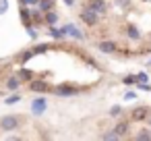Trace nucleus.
<instances>
[{
  "mask_svg": "<svg viewBox=\"0 0 151 141\" xmlns=\"http://www.w3.org/2000/svg\"><path fill=\"white\" fill-rule=\"evenodd\" d=\"M54 95H58V98H73V95H79V87L77 85H70V83H60V85H56L54 89Z\"/></svg>",
  "mask_w": 151,
  "mask_h": 141,
  "instance_id": "obj_1",
  "label": "nucleus"
},
{
  "mask_svg": "<svg viewBox=\"0 0 151 141\" xmlns=\"http://www.w3.org/2000/svg\"><path fill=\"white\" fill-rule=\"evenodd\" d=\"M19 127H21V118L15 116V114H9V116H2V118H0V131H4V133L17 131Z\"/></svg>",
  "mask_w": 151,
  "mask_h": 141,
  "instance_id": "obj_2",
  "label": "nucleus"
},
{
  "mask_svg": "<svg viewBox=\"0 0 151 141\" xmlns=\"http://www.w3.org/2000/svg\"><path fill=\"white\" fill-rule=\"evenodd\" d=\"M79 17H81V21L85 23V25H89V27H93V25H97V19H99V13H95L91 7H85L81 13H79Z\"/></svg>",
  "mask_w": 151,
  "mask_h": 141,
  "instance_id": "obj_3",
  "label": "nucleus"
},
{
  "mask_svg": "<svg viewBox=\"0 0 151 141\" xmlns=\"http://www.w3.org/2000/svg\"><path fill=\"white\" fill-rule=\"evenodd\" d=\"M29 89L35 91V93H48V91H52L54 87H52L48 81H44V79H31V81H29Z\"/></svg>",
  "mask_w": 151,
  "mask_h": 141,
  "instance_id": "obj_4",
  "label": "nucleus"
},
{
  "mask_svg": "<svg viewBox=\"0 0 151 141\" xmlns=\"http://www.w3.org/2000/svg\"><path fill=\"white\" fill-rule=\"evenodd\" d=\"M46 110H48V100H46V98L37 95L35 100H31V114H35V116H42Z\"/></svg>",
  "mask_w": 151,
  "mask_h": 141,
  "instance_id": "obj_5",
  "label": "nucleus"
},
{
  "mask_svg": "<svg viewBox=\"0 0 151 141\" xmlns=\"http://www.w3.org/2000/svg\"><path fill=\"white\" fill-rule=\"evenodd\" d=\"M62 29H64V33H66V35H70V38H73V40H77V42H83V40H85V33H83L77 25H73V23H64V25H62Z\"/></svg>",
  "mask_w": 151,
  "mask_h": 141,
  "instance_id": "obj_6",
  "label": "nucleus"
},
{
  "mask_svg": "<svg viewBox=\"0 0 151 141\" xmlns=\"http://www.w3.org/2000/svg\"><path fill=\"white\" fill-rule=\"evenodd\" d=\"M130 118L132 120H147V118H151V106H137L130 112Z\"/></svg>",
  "mask_w": 151,
  "mask_h": 141,
  "instance_id": "obj_7",
  "label": "nucleus"
},
{
  "mask_svg": "<svg viewBox=\"0 0 151 141\" xmlns=\"http://www.w3.org/2000/svg\"><path fill=\"white\" fill-rule=\"evenodd\" d=\"M87 7H91L95 13H99V15H106V11H108V4H106V0H87Z\"/></svg>",
  "mask_w": 151,
  "mask_h": 141,
  "instance_id": "obj_8",
  "label": "nucleus"
},
{
  "mask_svg": "<svg viewBox=\"0 0 151 141\" xmlns=\"http://www.w3.org/2000/svg\"><path fill=\"white\" fill-rule=\"evenodd\" d=\"M21 23L27 27V25H31L33 23V19H31V7H27V4H21Z\"/></svg>",
  "mask_w": 151,
  "mask_h": 141,
  "instance_id": "obj_9",
  "label": "nucleus"
},
{
  "mask_svg": "<svg viewBox=\"0 0 151 141\" xmlns=\"http://www.w3.org/2000/svg\"><path fill=\"white\" fill-rule=\"evenodd\" d=\"M97 50L104 52V54H114V52L118 50V46H116L114 42H99V44H97Z\"/></svg>",
  "mask_w": 151,
  "mask_h": 141,
  "instance_id": "obj_10",
  "label": "nucleus"
},
{
  "mask_svg": "<svg viewBox=\"0 0 151 141\" xmlns=\"http://www.w3.org/2000/svg\"><path fill=\"white\" fill-rule=\"evenodd\" d=\"M33 56H35V50H33V48L23 50V52H19V54H17V62H19V64H25V62H29Z\"/></svg>",
  "mask_w": 151,
  "mask_h": 141,
  "instance_id": "obj_11",
  "label": "nucleus"
},
{
  "mask_svg": "<svg viewBox=\"0 0 151 141\" xmlns=\"http://www.w3.org/2000/svg\"><path fill=\"white\" fill-rule=\"evenodd\" d=\"M48 35H52L54 40H64L66 38L64 29L62 27H56V25H48Z\"/></svg>",
  "mask_w": 151,
  "mask_h": 141,
  "instance_id": "obj_12",
  "label": "nucleus"
},
{
  "mask_svg": "<svg viewBox=\"0 0 151 141\" xmlns=\"http://www.w3.org/2000/svg\"><path fill=\"white\" fill-rule=\"evenodd\" d=\"M21 77L19 75H15V77H9V81H6V89H11V91H17L19 87H21Z\"/></svg>",
  "mask_w": 151,
  "mask_h": 141,
  "instance_id": "obj_13",
  "label": "nucleus"
},
{
  "mask_svg": "<svg viewBox=\"0 0 151 141\" xmlns=\"http://www.w3.org/2000/svg\"><path fill=\"white\" fill-rule=\"evenodd\" d=\"M128 127H130V122H128V120H122V122H118V124L114 127V131H116L120 137H126V135H128Z\"/></svg>",
  "mask_w": 151,
  "mask_h": 141,
  "instance_id": "obj_14",
  "label": "nucleus"
},
{
  "mask_svg": "<svg viewBox=\"0 0 151 141\" xmlns=\"http://www.w3.org/2000/svg\"><path fill=\"white\" fill-rule=\"evenodd\" d=\"M126 35H128L132 42H139V40H141V31H139L134 25H128V27H126Z\"/></svg>",
  "mask_w": 151,
  "mask_h": 141,
  "instance_id": "obj_15",
  "label": "nucleus"
},
{
  "mask_svg": "<svg viewBox=\"0 0 151 141\" xmlns=\"http://www.w3.org/2000/svg\"><path fill=\"white\" fill-rule=\"evenodd\" d=\"M17 75H19L23 81H31V79H35V73H33V71H29V69H19V71H17Z\"/></svg>",
  "mask_w": 151,
  "mask_h": 141,
  "instance_id": "obj_16",
  "label": "nucleus"
},
{
  "mask_svg": "<svg viewBox=\"0 0 151 141\" xmlns=\"http://www.w3.org/2000/svg\"><path fill=\"white\" fill-rule=\"evenodd\" d=\"M44 23H46V25H56V23H58V13H56V11H48Z\"/></svg>",
  "mask_w": 151,
  "mask_h": 141,
  "instance_id": "obj_17",
  "label": "nucleus"
},
{
  "mask_svg": "<svg viewBox=\"0 0 151 141\" xmlns=\"http://www.w3.org/2000/svg\"><path fill=\"white\" fill-rule=\"evenodd\" d=\"M44 13H48V11H54V0H40V4H37Z\"/></svg>",
  "mask_w": 151,
  "mask_h": 141,
  "instance_id": "obj_18",
  "label": "nucleus"
},
{
  "mask_svg": "<svg viewBox=\"0 0 151 141\" xmlns=\"http://www.w3.org/2000/svg\"><path fill=\"white\" fill-rule=\"evenodd\" d=\"M122 83H124V85H137V83H139V77H137V75H126V77L122 79Z\"/></svg>",
  "mask_w": 151,
  "mask_h": 141,
  "instance_id": "obj_19",
  "label": "nucleus"
},
{
  "mask_svg": "<svg viewBox=\"0 0 151 141\" xmlns=\"http://www.w3.org/2000/svg\"><path fill=\"white\" fill-rule=\"evenodd\" d=\"M19 102H21V95H19L17 91H15V95H9V98L4 100V104H6V106H13V104H19Z\"/></svg>",
  "mask_w": 151,
  "mask_h": 141,
  "instance_id": "obj_20",
  "label": "nucleus"
},
{
  "mask_svg": "<svg viewBox=\"0 0 151 141\" xmlns=\"http://www.w3.org/2000/svg\"><path fill=\"white\" fill-rule=\"evenodd\" d=\"M118 137H120V135H118L116 131H108V133H101V139H106V141H112V139L116 141Z\"/></svg>",
  "mask_w": 151,
  "mask_h": 141,
  "instance_id": "obj_21",
  "label": "nucleus"
},
{
  "mask_svg": "<svg viewBox=\"0 0 151 141\" xmlns=\"http://www.w3.org/2000/svg\"><path fill=\"white\" fill-rule=\"evenodd\" d=\"M25 29H27V35H29L31 40H37V31H35V25H33V23H31V25H27Z\"/></svg>",
  "mask_w": 151,
  "mask_h": 141,
  "instance_id": "obj_22",
  "label": "nucleus"
},
{
  "mask_svg": "<svg viewBox=\"0 0 151 141\" xmlns=\"http://www.w3.org/2000/svg\"><path fill=\"white\" fill-rule=\"evenodd\" d=\"M137 139H141V141H143V139H151V131H149V129L139 131V133H137Z\"/></svg>",
  "mask_w": 151,
  "mask_h": 141,
  "instance_id": "obj_23",
  "label": "nucleus"
},
{
  "mask_svg": "<svg viewBox=\"0 0 151 141\" xmlns=\"http://www.w3.org/2000/svg\"><path fill=\"white\" fill-rule=\"evenodd\" d=\"M134 98H137V91H132V89H128V91L122 95V100H124V102H132Z\"/></svg>",
  "mask_w": 151,
  "mask_h": 141,
  "instance_id": "obj_24",
  "label": "nucleus"
},
{
  "mask_svg": "<svg viewBox=\"0 0 151 141\" xmlns=\"http://www.w3.org/2000/svg\"><path fill=\"white\" fill-rule=\"evenodd\" d=\"M114 2H116V7H120V9H130V0H114Z\"/></svg>",
  "mask_w": 151,
  "mask_h": 141,
  "instance_id": "obj_25",
  "label": "nucleus"
},
{
  "mask_svg": "<svg viewBox=\"0 0 151 141\" xmlns=\"http://www.w3.org/2000/svg\"><path fill=\"white\" fill-rule=\"evenodd\" d=\"M120 114H122V108H120V106H118V104H116V106H112V108H110V116H120Z\"/></svg>",
  "mask_w": 151,
  "mask_h": 141,
  "instance_id": "obj_26",
  "label": "nucleus"
},
{
  "mask_svg": "<svg viewBox=\"0 0 151 141\" xmlns=\"http://www.w3.org/2000/svg\"><path fill=\"white\" fill-rule=\"evenodd\" d=\"M33 50H35V54H44V52H48V46L46 44H37Z\"/></svg>",
  "mask_w": 151,
  "mask_h": 141,
  "instance_id": "obj_27",
  "label": "nucleus"
},
{
  "mask_svg": "<svg viewBox=\"0 0 151 141\" xmlns=\"http://www.w3.org/2000/svg\"><path fill=\"white\" fill-rule=\"evenodd\" d=\"M9 11V0H0V15H4Z\"/></svg>",
  "mask_w": 151,
  "mask_h": 141,
  "instance_id": "obj_28",
  "label": "nucleus"
},
{
  "mask_svg": "<svg viewBox=\"0 0 151 141\" xmlns=\"http://www.w3.org/2000/svg\"><path fill=\"white\" fill-rule=\"evenodd\" d=\"M137 77H139V83H149V75L147 73H137Z\"/></svg>",
  "mask_w": 151,
  "mask_h": 141,
  "instance_id": "obj_29",
  "label": "nucleus"
},
{
  "mask_svg": "<svg viewBox=\"0 0 151 141\" xmlns=\"http://www.w3.org/2000/svg\"><path fill=\"white\" fill-rule=\"evenodd\" d=\"M21 4H27V7H35V4H40V0H19Z\"/></svg>",
  "mask_w": 151,
  "mask_h": 141,
  "instance_id": "obj_30",
  "label": "nucleus"
},
{
  "mask_svg": "<svg viewBox=\"0 0 151 141\" xmlns=\"http://www.w3.org/2000/svg\"><path fill=\"white\" fill-rule=\"evenodd\" d=\"M64 4H66V7H73V4H75V0H64Z\"/></svg>",
  "mask_w": 151,
  "mask_h": 141,
  "instance_id": "obj_31",
  "label": "nucleus"
},
{
  "mask_svg": "<svg viewBox=\"0 0 151 141\" xmlns=\"http://www.w3.org/2000/svg\"><path fill=\"white\" fill-rule=\"evenodd\" d=\"M147 67H151V58H149V60H147Z\"/></svg>",
  "mask_w": 151,
  "mask_h": 141,
  "instance_id": "obj_32",
  "label": "nucleus"
},
{
  "mask_svg": "<svg viewBox=\"0 0 151 141\" xmlns=\"http://www.w3.org/2000/svg\"><path fill=\"white\" fill-rule=\"evenodd\" d=\"M145 2H151V0H145Z\"/></svg>",
  "mask_w": 151,
  "mask_h": 141,
  "instance_id": "obj_33",
  "label": "nucleus"
},
{
  "mask_svg": "<svg viewBox=\"0 0 151 141\" xmlns=\"http://www.w3.org/2000/svg\"><path fill=\"white\" fill-rule=\"evenodd\" d=\"M149 127H151V120H149Z\"/></svg>",
  "mask_w": 151,
  "mask_h": 141,
  "instance_id": "obj_34",
  "label": "nucleus"
}]
</instances>
